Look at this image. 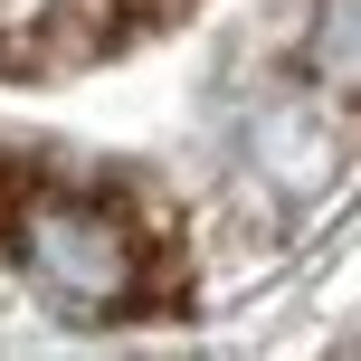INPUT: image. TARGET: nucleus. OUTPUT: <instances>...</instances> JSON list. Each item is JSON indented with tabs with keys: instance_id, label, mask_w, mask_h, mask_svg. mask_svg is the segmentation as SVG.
<instances>
[{
	"instance_id": "2",
	"label": "nucleus",
	"mask_w": 361,
	"mask_h": 361,
	"mask_svg": "<svg viewBox=\"0 0 361 361\" xmlns=\"http://www.w3.org/2000/svg\"><path fill=\"white\" fill-rule=\"evenodd\" d=\"M305 76L333 95V105H361V0H314Z\"/></svg>"
},
{
	"instance_id": "1",
	"label": "nucleus",
	"mask_w": 361,
	"mask_h": 361,
	"mask_svg": "<svg viewBox=\"0 0 361 361\" xmlns=\"http://www.w3.org/2000/svg\"><path fill=\"white\" fill-rule=\"evenodd\" d=\"M19 267H29L38 295H57L67 314H124L133 295H143V238H133L124 209H105V200H29L19 209Z\"/></svg>"
}]
</instances>
